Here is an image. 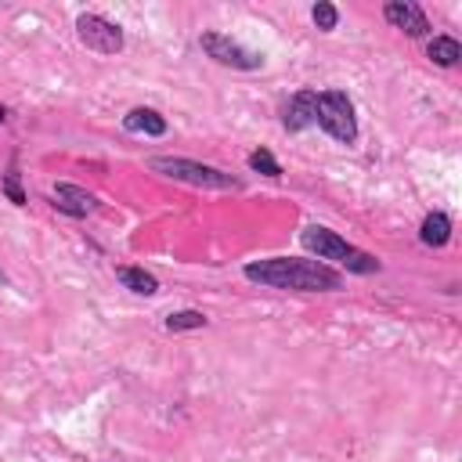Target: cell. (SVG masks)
I'll return each mask as SVG.
<instances>
[{
    "instance_id": "6",
    "label": "cell",
    "mask_w": 462,
    "mask_h": 462,
    "mask_svg": "<svg viewBox=\"0 0 462 462\" xmlns=\"http://www.w3.org/2000/svg\"><path fill=\"white\" fill-rule=\"evenodd\" d=\"M202 51L217 61V65H227V69H242V72H249V69H260L263 65V54H256V51H249V47H242L238 40H231V36H224V32H202Z\"/></svg>"
},
{
    "instance_id": "11",
    "label": "cell",
    "mask_w": 462,
    "mask_h": 462,
    "mask_svg": "<svg viewBox=\"0 0 462 462\" xmlns=\"http://www.w3.org/2000/svg\"><path fill=\"white\" fill-rule=\"evenodd\" d=\"M448 238H451V220L444 213H426L422 227H419V242L430 249H440V245H448Z\"/></svg>"
},
{
    "instance_id": "17",
    "label": "cell",
    "mask_w": 462,
    "mask_h": 462,
    "mask_svg": "<svg viewBox=\"0 0 462 462\" xmlns=\"http://www.w3.org/2000/svg\"><path fill=\"white\" fill-rule=\"evenodd\" d=\"M0 188H4V195H7L14 206H25V195H22V188H18V159H11V166H7Z\"/></svg>"
},
{
    "instance_id": "9",
    "label": "cell",
    "mask_w": 462,
    "mask_h": 462,
    "mask_svg": "<svg viewBox=\"0 0 462 462\" xmlns=\"http://www.w3.org/2000/svg\"><path fill=\"white\" fill-rule=\"evenodd\" d=\"M51 206L58 213H65V217H87V213L97 209V199L87 188H79V184H58L51 191Z\"/></svg>"
},
{
    "instance_id": "14",
    "label": "cell",
    "mask_w": 462,
    "mask_h": 462,
    "mask_svg": "<svg viewBox=\"0 0 462 462\" xmlns=\"http://www.w3.org/2000/svg\"><path fill=\"white\" fill-rule=\"evenodd\" d=\"M206 325H209V318L202 310H173V314H166V328L170 332H188V328H206Z\"/></svg>"
},
{
    "instance_id": "12",
    "label": "cell",
    "mask_w": 462,
    "mask_h": 462,
    "mask_svg": "<svg viewBox=\"0 0 462 462\" xmlns=\"http://www.w3.org/2000/svg\"><path fill=\"white\" fill-rule=\"evenodd\" d=\"M116 278L137 296H155L159 292V278L152 271H144V267H116Z\"/></svg>"
},
{
    "instance_id": "1",
    "label": "cell",
    "mask_w": 462,
    "mask_h": 462,
    "mask_svg": "<svg viewBox=\"0 0 462 462\" xmlns=\"http://www.w3.org/2000/svg\"><path fill=\"white\" fill-rule=\"evenodd\" d=\"M242 274L256 285L267 289H285V292H332L343 285L339 271H332L321 260H300V256H271V260H253L242 267Z\"/></svg>"
},
{
    "instance_id": "10",
    "label": "cell",
    "mask_w": 462,
    "mask_h": 462,
    "mask_svg": "<svg viewBox=\"0 0 462 462\" xmlns=\"http://www.w3.org/2000/svg\"><path fill=\"white\" fill-rule=\"evenodd\" d=\"M123 126L130 134H148V137H162L166 134V119L155 108H130L123 116Z\"/></svg>"
},
{
    "instance_id": "5",
    "label": "cell",
    "mask_w": 462,
    "mask_h": 462,
    "mask_svg": "<svg viewBox=\"0 0 462 462\" xmlns=\"http://www.w3.org/2000/svg\"><path fill=\"white\" fill-rule=\"evenodd\" d=\"M76 36L94 54H119L123 51V29L108 18H101V14H79L76 18Z\"/></svg>"
},
{
    "instance_id": "2",
    "label": "cell",
    "mask_w": 462,
    "mask_h": 462,
    "mask_svg": "<svg viewBox=\"0 0 462 462\" xmlns=\"http://www.w3.org/2000/svg\"><path fill=\"white\" fill-rule=\"evenodd\" d=\"M300 242H303V249L314 253L318 260H332V263L346 267L350 274H375V271H379V260H375L372 253L350 245L346 238H339L336 231H328V227H321V224H307L303 235H300Z\"/></svg>"
},
{
    "instance_id": "15",
    "label": "cell",
    "mask_w": 462,
    "mask_h": 462,
    "mask_svg": "<svg viewBox=\"0 0 462 462\" xmlns=\"http://www.w3.org/2000/svg\"><path fill=\"white\" fill-rule=\"evenodd\" d=\"M249 170H256V173H263V177H282V166H278V159H274L267 148L249 152Z\"/></svg>"
},
{
    "instance_id": "8",
    "label": "cell",
    "mask_w": 462,
    "mask_h": 462,
    "mask_svg": "<svg viewBox=\"0 0 462 462\" xmlns=\"http://www.w3.org/2000/svg\"><path fill=\"white\" fill-rule=\"evenodd\" d=\"M383 14L393 29H401L408 36H426L430 32V22H426V14L415 0H390V4H383Z\"/></svg>"
},
{
    "instance_id": "18",
    "label": "cell",
    "mask_w": 462,
    "mask_h": 462,
    "mask_svg": "<svg viewBox=\"0 0 462 462\" xmlns=\"http://www.w3.org/2000/svg\"><path fill=\"white\" fill-rule=\"evenodd\" d=\"M4 119H7V108H4V105H0V123H4Z\"/></svg>"
},
{
    "instance_id": "4",
    "label": "cell",
    "mask_w": 462,
    "mask_h": 462,
    "mask_svg": "<svg viewBox=\"0 0 462 462\" xmlns=\"http://www.w3.org/2000/svg\"><path fill=\"white\" fill-rule=\"evenodd\" d=\"M318 126L343 141L354 144L357 141V116H354V101L343 90H318Z\"/></svg>"
},
{
    "instance_id": "13",
    "label": "cell",
    "mask_w": 462,
    "mask_h": 462,
    "mask_svg": "<svg viewBox=\"0 0 462 462\" xmlns=\"http://www.w3.org/2000/svg\"><path fill=\"white\" fill-rule=\"evenodd\" d=\"M426 58L437 61L440 69H451V65H458V58H462V43H458L455 36H433V40L426 43Z\"/></svg>"
},
{
    "instance_id": "16",
    "label": "cell",
    "mask_w": 462,
    "mask_h": 462,
    "mask_svg": "<svg viewBox=\"0 0 462 462\" xmlns=\"http://www.w3.org/2000/svg\"><path fill=\"white\" fill-rule=\"evenodd\" d=\"M310 18H314V25H318L321 32H332L336 22H339V11H336L328 0H318V4L310 7Z\"/></svg>"
},
{
    "instance_id": "7",
    "label": "cell",
    "mask_w": 462,
    "mask_h": 462,
    "mask_svg": "<svg viewBox=\"0 0 462 462\" xmlns=\"http://www.w3.org/2000/svg\"><path fill=\"white\" fill-rule=\"evenodd\" d=\"M282 126H285L289 134H300V130H307V126H318V90H296V94L285 101Z\"/></svg>"
},
{
    "instance_id": "3",
    "label": "cell",
    "mask_w": 462,
    "mask_h": 462,
    "mask_svg": "<svg viewBox=\"0 0 462 462\" xmlns=\"http://www.w3.org/2000/svg\"><path fill=\"white\" fill-rule=\"evenodd\" d=\"M148 170H155V173H162L170 180L191 184V188H213V191L242 188L231 173H224L217 166H206V162H195V159H180V155H152L148 159Z\"/></svg>"
}]
</instances>
